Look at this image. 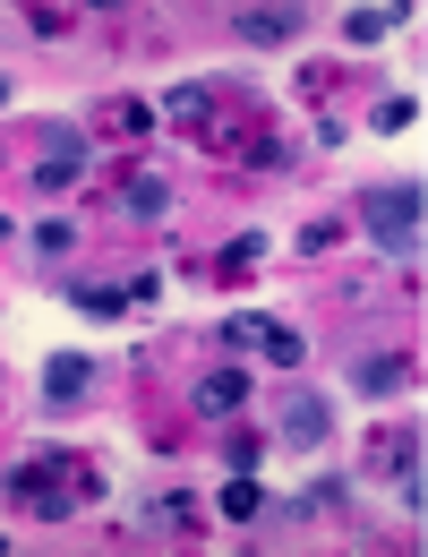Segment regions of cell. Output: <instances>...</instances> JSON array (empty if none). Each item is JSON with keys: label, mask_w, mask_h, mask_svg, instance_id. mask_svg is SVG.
<instances>
[{"label": "cell", "mask_w": 428, "mask_h": 557, "mask_svg": "<svg viewBox=\"0 0 428 557\" xmlns=\"http://www.w3.org/2000/svg\"><path fill=\"white\" fill-rule=\"evenodd\" d=\"M86 488H95V463H86V455H61V446H43V455H26V463L9 472L17 515H35V523H61Z\"/></svg>", "instance_id": "1"}, {"label": "cell", "mask_w": 428, "mask_h": 557, "mask_svg": "<svg viewBox=\"0 0 428 557\" xmlns=\"http://www.w3.org/2000/svg\"><path fill=\"white\" fill-rule=\"evenodd\" d=\"M360 223H368V240H377V249L412 258V249H420V181H412V189H403V181L360 189Z\"/></svg>", "instance_id": "2"}, {"label": "cell", "mask_w": 428, "mask_h": 557, "mask_svg": "<svg viewBox=\"0 0 428 557\" xmlns=\"http://www.w3.org/2000/svg\"><path fill=\"white\" fill-rule=\"evenodd\" d=\"M368 472H377V481H394V497L420 515V429H377Z\"/></svg>", "instance_id": "3"}, {"label": "cell", "mask_w": 428, "mask_h": 557, "mask_svg": "<svg viewBox=\"0 0 428 557\" xmlns=\"http://www.w3.org/2000/svg\"><path fill=\"white\" fill-rule=\"evenodd\" d=\"M214 344H231V351H266L275 369H291V360H300V326H284V318H257V309H240V318H223V326H214Z\"/></svg>", "instance_id": "4"}, {"label": "cell", "mask_w": 428, "mask_h": 557, "mask_svg": "<svg viewBox=\"0 0 428 557\" xmlns=\"http://www.w3.org/2000/svg\"><path fill=\"white\" fill-rule=\"evenodd\" d=\"M43 146H52V154L35 163V189L52 198V189H70L77 172H86V138H77V129H43Z\"/></svg>", "instance_id": "5"}, {"label": "cell", "mask_w": 428, "mask_h": 557, "mask_svg": "<svg viewBox=\"0 0 428 557\" xmlns=\"http://www.w3.org/2000/svg\"><path fill=\"white\" fill-rule=\"evenodd\" d=\"M352 386L368 395V404H386V395H403V386H412V351H368V360L352 369Z\"/></svg>", "instance_id": "6"}, {"label": "cell", "mask_w": 428, "mask_h": 557, "mask_svg": "<svg viewBox=\"0 0 428 557\" xmlns=\"http://www.w3.org/2000/svg\"><path fill=\"white\" fill-rule=\"evenodd\" d=\"M326 429H335V412H326V395H291L284 404V446H326Z\"/></svg>", "instance_id": "7"}, {"label": "cell", "mask_w": 428, "mask_h": 557, "mask_svg": "<svg viewBox=\"0 0 428 557\" xmlns=\"http://www.w3.org/2000/svg\"><path fill=\"white\" fill-rule=\"evenodd\" d=\"M86 386H95V360L86 351H52L43 360V404H77Z\"/></svg>", "instance_id": "8"}, {"label": "cell", "mask_w": 428, "mask_h": 557, "mask_svg": "<svg viewBox=\"0 0 428 557\" xmlns=\"http://www.w3.org/2000/svg\"><path fill=\"white\" fill-rule=\"evenodd\" d=\"M231 35H240V44H291V35H300V9H240Z\"/></svg>", "instance_id": "9"}, {"label": "cell", "mask_w": 428, "mask_h": 557, "mask_svg": "<svg viewBox=\"0 0 428 557\" xmlns=\"http://www.w3.org/2000/svg\"><path fill=\"white\" fill-rule=\"evenodd\" d=\"M240 404H249V377H240V369H206V377H198V412H240Z\"/></svg>", "instance_id": "10"}, {"label": "cell", "mask_w": 428, "mask_h": 557, "mask_svg": "<svg viewBox=\"0 0 428 557\" xmlns=\"http://www.w3.org/2000/svg\"><path fill=\"white\" fill-rule=\"evenodd\" d=\"M121 207L138 214V223H154V214L172 207V189H163V181H154V172H129V181H121Z\"/></svg>", "instance_id": "11"}, {"label": "cell", "mask_w": 428, "mask_h": 557, "mask_svg": "<svg viewBox=\"0 0 428 557\" xmlns=\"http://www.w3.org/2000/svg\"><path fill=\"white\" fill-rule=\"evenodd\" d=\"M223 515H231V523H257V515H266V481L231 472V481H223Z\"/></svg>", "instance_id": "12"}, {"label": "cell", "mask_w": 428, "mask_h": 557, "mask_svg": "<svg viewBox=\"0 0 428 557\" xmlns=\"http://www.w3.org/2000/svg\"><path fill=\"white\" fill-rule=\"evenodd\" d=\"M257 258H266V232H240V240H231V249L214 258V275H223V283H240L249 267H257Z\"/></svg>", "instance_id": "13"}, {"label": "cell", "mask_w": 428, "mask_h": 557, "mask_svg": "<svg viewBox=\"0 0 428 557\" xmlns=\"http://www.w3.org/2000/svg\"><path fill=\"white\" fill-rule=\"evenodd\" d=\"M70 300L86 318H129V292H112V283H70Z\"/></svg>", "instance_id": "14"}, {"label": "cell", "mask_w": 428, "mask_h": 557, "mask_svg": "<svg viewBox=\"0 0 428 557\" xmlns=\"http://www.w3.org/2000/svg\"><path fill=\"white\" fill-rule=\"evenodd\" d=\"M403 26V9H352L343 17V44H377V35H394Z\"/></svg>", "instance_id": "15"}, {"label": "cell", "mask_w": 428, "mask_h": 557, "mask_svg": "<svg viewBox=\"0 0 428 557\" xmlns=\"http://www.w3.org/2000/svg\"><path fill=\"white\" fill-rule=\"evenodd\" d=\"M95 129H121V138H146V129H154V112L121 95V103H103V112H95Z\"/></svg>", "instance_id": "16"}, {"label": "cell", "mask_w": 428, "mask_h": 557, "mask_svg": "<svg viewBox=\"0 0 428 557\" xmlns=\"http://www.w3.org/2000/svg\"><path fill=\"white\" fill-rule=\"evenodd\" d=\"M257 455H266V429H231V437H223V463H231V472H257Z\"/></svg>", "instance_id": "17"}, {"label": "cell", "mask_w": 428, "mask_h": 557, "mask_svg": "<svg viewBox=\"0 0 428 557\" xmlns=\"http://www.w3.org/2000/svg\"><path fill=\"white\" fill-rule=\"evenodd\" d=\"M368 121H377V129H386V138H394V129H412V121H420V103H412V95H386V103H377V112H368Z\"/></svg>", "instance_id": "18"}, {"label": "cell", "mask_w": 428, "mask_h": 557, "mask_svg": "<svg viewBox=\"0 0 428 557\" xmlns=\"http://www.w3.org/2000/svg\"><path fill=\"white\" fill-rule=\"evenodd\" d=\"M249 146V163H257V172H291V146L284 138H240Z\"/></svg>", "instance_id": "19"}, {"label": "cell", "mask_w": 428, "mask_h": 557, "mask_svg": "<svg viewBox=\"0 0 428 557\" xmlns=\"http://www.w3.org/2000/svg\"><path fill=\"white\" fill-rule=\"evenodd\" d=\"M0 103H9V77H0Z\"/></svg>", "instance_id": "20"}, {"label": "cell", "mask_w": 428, "mask_h": 557, "mask_svg": "<svg viewBox=\"0 0 428 557\" xmlns=\"http://www.w3.org/2000/svg\"><path fill=\"white\" fill-rule=\"evenodd\" d=\"M0 232H9V214H0Z\"/></svg>", "instance_id": "21"}]
</instances>
